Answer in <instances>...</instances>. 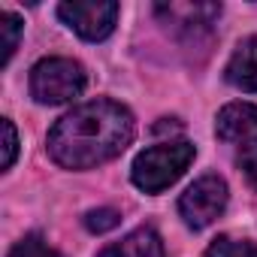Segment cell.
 Listing matches in <instances>:
<instances>
[{"mask_svg":"<svg viewBox=\"0 0 257 257\" xmlns=\"http://www.w3.org/2000/svg\"><path fill=\"white\" fill-rule=\"evenodd\" d=\"M137 121L115 100H91L55 121L49 131V155L64 170H91L118 158L131 146Z\"/></svg>","mask_w":257,"mask_h":257,"instance_id":"6da1fadb","label":"cell"},{"mask_svg":"<svg viewBox=\"0 0 257 257\" xmlns=\"http://www.w3.org/2000/svg\"><path fill=\"white\" fill-rule=\"evenodd\" d=\"M194 158H197V146L188 140L161 143L137 155L131 167V179L143 194H161L182 179V173L191 167Z\"/></svg>","mask_w":257,"mask_h":257,"instance_id":"7a4b0ae2","label":"cell"},{"mask_svg":"<svg viewBox=\"0 0 257 257\" xmlns=\"http://www.w3.org/2000/svg\"><path fill=\"white\" fill-rule=\"evenodd\" d=\"M88 88V70L73 58H43L31 70V97L43 106L76 100Z\"/></svg>","mask_w":257,"mask_h":257,"instance_id":"3957f363","label":"cell"},{"mask_svg":"<svg viewBox=\"0 0 257 257\" xmlns=\"http://www.w3.org/2000/svg\"><path fill=\"white\" fill-rule=\"evenodd\" d=\"M230 191L227 182L215 173L200 176L182 197H179V215L185 218V224L191 230H206L209 224H215L221 218V212L227 209Z\"/></svg>","mask_w":257,"mask_h":257,"instance_id":"277c9868","label":"cell"},{"mask_svg":"<svg viewBox=\"0 0 257 257\" xmlns=\"http://www.w3.org/2000/svg\"><path fill=\"white\" fill-rule=\"evenodd\" d=\"M58 19L88 43H100L115 31L118 4H97V0H70L58 7Z\"/></svg>","mask_w":257,"mask_h":257,"instance_id":"5b68a950","label":"cell"},{"mask_svg":"<svg viewBox=\"0 0 257 257\" xmlns=\"http://www.w3.org/2000/svg\"><path fill=\"white\" fill-rule=\"evenodd\" d=\"M215 134H218V140L239 146V149L254 146L257 143V106L254 103H227L218 112Z\"/></svg>","mask_w":257,"mask_h":257,"instance_id":"8992f818","label":"cell"},{"mask_svg":"<svg viewBox=\"0 0 257 257\" xmlns=\"http://www.w3.org/2000/svg\"><path fill=\"white\" fill-rule=\"evenodd\" d=\"M155 13L173 25V31L179 34H188V37H197L200 31H209L215 25V19L221 16V7L218 4H164V7H155Z\"/></svg>","mask_w":257,"mask_h":257,"instance_id":"52a82bcc","label":"cell"},{"mask_svg":"<svg viewBox=\"0 0 257 257\" xmlns=\"http://www.w3.org/2000/svg\"><path fill=\"white\" fill-rule=\"evenodd\" d=\"M224 79L239 91H248V94L257 91V37H245L236 46V52L224 67Z\"/></svg>","mask_w":257,"mask_h":257,"instance_id":"ba28073f","label":"cell"},{"mask_svg":"<svg viewBox=\"0 0 257 257\" xmlns=\"http://www.w3.org/2000/svg\"><path fill=\"white\" fill-rule=\"evenodd\" d=\"M97 257H167L164 254V242L152 227H140L134 233H127L121 242L103 248Z\"/></svg>","mask_w":257,"mask_h":257,"instance_id":"9c48e42d","label":"cell"},{"mask_svg":"<svg viewBox=\"0 0 257 257\" xmlns=\"http://www.w3.org/2000/svg\"><path fill=\"white\" fill-rule=\"evenodd\" d=\"M206 257H257V245L251 239H236V236H218Z\"/></svg>","mask_w":257,"mask_h":257,"instance_id":"30bf717a","label":"cell"},{"mask_svg":"<svg viewBox=\"0 0 257 257\" xmlns=\"http://www.w3.org/2000/svg\"><path fill=\"white\" fill-rule=\"evenodd\" d=\"M22 31H25V25L16 13H10V10L0 13V37H4V58H0V64H10V58L16 55Z\"/></svg>","mask_w":257,"mask_h":257,"instance_id":"8fae6325","label":"cell"},{"mask_svg":"<svg viewBox=\"0 0 257 257\" xmlns=\"http://www.w3.org/2000/svg\"><path fill=\"white\" fill-rule=\"evenodd\" d=\"M10 257H64L61 251H55L40 233H28L22 242H16L13 245V251H10Z\"/></svg>","mask_w":257,"mask_h":257,"instance_id":"7c38bea8","label":"cell"},{"mask_svg":"<svg viewBox=\"0 0 257 257\" xmlns=\"http://www.w3.org/2000/svg\"><path fill=\"white\" fill-rule=\"evenodd\" d=\"M85 227L91 230V233H106V230H115L118 227V221H121V215L115 212V209H91V212H85Z\"/></svg>","mask_w":257,"mask_h":257,"instance_id":"4fadbf2b","label":"cell"},{"mask_svg":"<svg viewBox=\"0 0 257 257\" xmlns=\"http://www.w3.org/2000/svg\"><path fill=\"white\" fill-rule=\"evenodd\" d=\"M236 164H239V170L245 173L248 185L257 191V143H254V146H245V149H239V158H236Z\"/></svg>","mask_w":257,"mask_h":257,"instance_id":"5bb4252c","label":"cell"},{"mask_svg":"<svg viewBox=\"0 0 257 257\" xmlns=\"http://www.w3.org/2000/svg\"><path fill=\"white\" fill-rule=\"evenodd\" d=\"M4 170H10L16 164V155H19V134H16V124L10 118H4Z\"/></svg>","mask_w":257,"mask_h":257,"instance_id":"9a60e30c","label":"cell"}]
</instances>
